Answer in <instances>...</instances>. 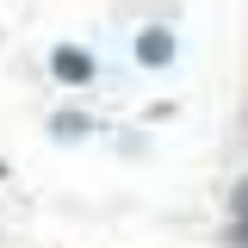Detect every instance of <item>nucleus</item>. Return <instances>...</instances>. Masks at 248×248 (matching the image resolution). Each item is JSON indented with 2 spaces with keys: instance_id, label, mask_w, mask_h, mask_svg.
Masks as SVG:
<instances>
[{
  "instance_id": "nucleus-1",
  "label": "nucleus",
  "mask_w": 248,
  "mask_h": 248,
  "mask_svg": "<svg viewBox=\"0 0 248 248\" xmlns=\"http://www.w3.org/2000/svg\"><path fill=\"white\" fill-rule=\"evenodd\" d=\"M50 75H56L62 87H87L93 75H99V62H93L81 44H56V50H50Z\"/></svg>"
},
{
  "instance_id": "nucleus-2",
  "label": "nucleus",
  "mask_w": 248,
  "mask_h": 248,
  "mask_svg": "<svg viewBox=\"0 0 248 248\" xmlns=\"http://www.w3.org/2000/svg\"><path fill=\"white\" fill-rule=\"evenodd\" d=\"M137 62H149V68H168V62H174V31H168V25H149L143 37H137Z\"/></svg>"
},
{
  "instance_id": "nucleus-3",
  "label": "nucleus",
  "mask_w": 248,
  "mask_h": 248,
  "mask_svg": "<svg viewBox=\"0 0 248 248\" xmlns=\"http://www.w3.org/2000/svg\"><path fill=\"white\" fill-rule=\"evenodd\" d=\"M50 124H56V137H62V143H68V137H81V130H87L93 118H81V112H56V118H50Z\"/></svg>"
},
{
  "instance_id": "nucleus-4",
  "label": "nucleus",
  "mask_w": 248,
  "mask_h": 248,
  "mask_svg": "<svg viewBox=\"0 0 248 248\" xmlns=\"http://www.w3.org/2000/svg\"><path fill=\"white\" fill-rule=\"evenodd\" d=\"M236 242L248 248V180L236 186Z\"/></svg>"
},
{
  "instance_id": "nucleus-5",
  "label": "nucleus",
  "mask_w": 248,
  "mask_h": 248,
  "mask_svg": "<svg viewBox=\"0 0 248 248\" xmlns=\"http://www.w3.org/2000/svg\"><path fill=\"white\" fill-rule=\"evenodd\" d=\"M0 180H6V161H0Z\"/></svg>"
}]
</instances>
